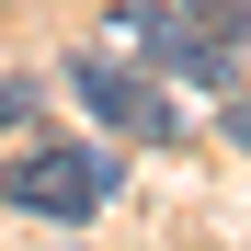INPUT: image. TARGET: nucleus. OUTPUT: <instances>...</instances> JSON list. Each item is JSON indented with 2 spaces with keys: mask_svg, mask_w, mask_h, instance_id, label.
<instances>
[{
  "mask_svg": "<svg viewBox=\"0 0 251 251\" xmlns=\"http://www.w3.org/2000/svg\"><path fill=\"white\" fill-rule=\"evenodd\" d=\"M34 103H46L34 80H0V126H34Z\"/></svg>",
  "mask_w": 251,
  "mask_h": 251,
  "instance_id": "obj_4",
  "label": "nucleus"
},
{
  "mask_svg": "<svg viewBox=\"0 0 251 251\" xmlns=\"http://www.w3.org/2000/svg\"><path fill=\"white\" fill-rule=\"evenodd\" d=\"M69 103H92L114 137H172V103H160V80L114 69V57H69Z\"/></svg>",
  "mask_w": 251,
  "mask_h": 251,
  "instance_id": "obj_3",
  "label": "nucleus"
},
{
  "mask_svg": "<svg viewBox=\"0 0 251 251\" xmlns=\"http://www.w3.org/2000/svg\"><path fill=\"white\" fill-rule=\"evenodd\" d=\"M0 205L80 228V217H103V205H114V160H103V149H69V137H46V149H23L12 172H0Z\"/></svg>",
  "mask_w": 251,
  "mask_h": 251,
  "instance_id": "obj_1",
  "label": "nucleus"
},
{
  "mask_svg": "<svg viewBox=\"0 0 251 251\" xmlns=\"http://www.w3.org/2000/svg\"><path fill=\"white\" fill-rule=\"evenodd\" d=\"M228 12H240V34H251V0H228Z\"/></svg>",
  "mask_w": 251,
  "mask_h": 251,
  "instance_id": "obj_6",
  "label": "nucleus"
},
{
  "mask_svg": "<svg viewBox=\"0 0 251 251\" xmlns=\"http://www.w3.org/2000/svg\"><path fill=\"white\" fill-rule=\"evenodd\" d=\"M217 23H228V0H137V12H114V34H126L137 57L205 80V92H228V46H217Z\"/></svg>",
  "mask_w": 251,
  "mask_h": 251,
  "instance_id": "obj_2",
  "label": "nucleus"
},
{
  "mask_svg": "<svg viewBox=\"0 0 251 251\" xmlns=\"http://www.w3.org/2000/svg\"><path fill=\"white\" fill-rule=\"evenodd\" d=\"M228 137H240V149H251V103H228Z\"/></svg>",
  "mask_w": 251,
  "mask_h": 251,
  "instance_id": "obj_5",
  "label": "nucleus"
}]
</instances>
